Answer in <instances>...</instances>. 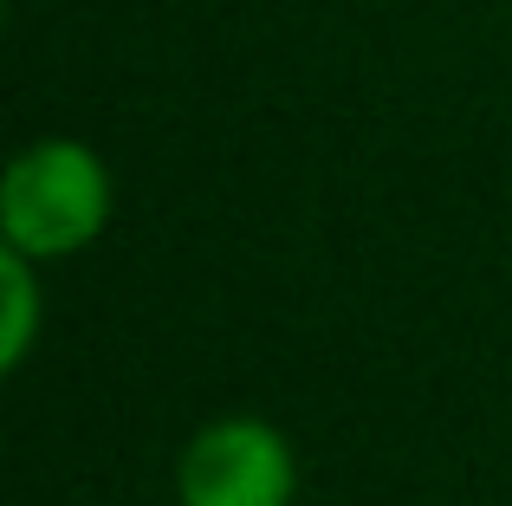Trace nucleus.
I'll use <instances>...</instances> for the list:
<instances>
[{"label": "nucleus", "instance_id": "2", "mask_svg": "<svg viewBox=\"0 0 512 506\" xmlns=\"http://www.w3.org/2000/svg\"><path fill=\"white\" fill-rule=\"evenodd\" d=\"M299 461L292 442L260 416H221L188 435L175 461L182 506H292Z\"/></svg>", "mask_w": 512, "mask_h": 506}, {"label": "nucleus", "instance_id": "1", "mask_svg": "<svg viewBox=\"0 0 512 506\" xmlns=\"http://www.w3.org/2000/svg\"><path fill=\"white\" fill-rule=\"evenodd\" d=\"M111 228V169L78 137H39L7 163L0 234L26 260H72Z\"/></svg>", "mask_w": 512, "mask_h": 506}, {"label": "nucleus", "instance_id": "3", "mask_svg": "<svg viewBox=\"0 0 512 506\" xmlns=\"http://www.w3.org/2000/svg\"><path fill=\"white\" fill-rule=\"evenodd\" d=\"M39 260L26 253H0V299H7V325H0V370H20L26 351L39 338V279H33Z\"/></svg>", "mask_w": 512, "mask_h": 506}]
</instances>
